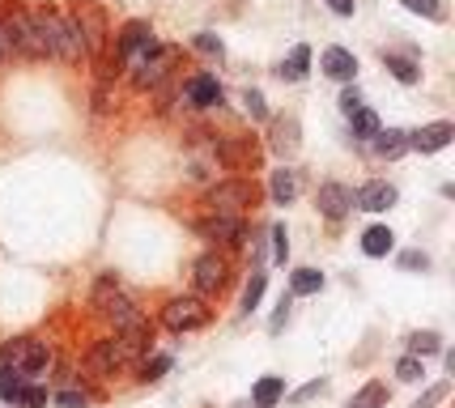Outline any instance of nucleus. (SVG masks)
Returning <instances> with one entry per match:
<instances>
[{"label": "nucleus", "instance_id": "nucleus-21", "mask_svg": "<svg viewBox=\"0 0 455 408\" xmlns=\"http://www.w3.org/2000/svg\"><path fill=\"white\" fill-rule=\"evenodd\" d=\"M371 145H375V154H379V157L396 162V157L409 154V132H404V128H379Z\"/></svg>", "mask_w": 455, "mask_h": 408}, {"label": "nucleus", "instance_id": "nucleus-37", "mask_svg": "<svg viewBox=\"0 0 455 408\" xmlns=\"http://www.w3.org/2000/svg\"><path fill=\"white\" fill-rule=\"evenodd\" d=\"M337 107H340V116H354L357 107H366V98H362V90H357V81H354V85H345V90H340Z\"/></svg>", "mask_w": 455, "mask_h": 408}, {"label": "nucleus", "instance_id": "nucleus-19", "mask_svg": "<svg viewBox=\"0 0 455 408\" xmlns=\"http://www.w3.org/2000/svg\"><path fill=\"white\" fill-rule=\"evenodd\" d=\"M73 21H77V30H81L85 56H99L102 39H107V21H102V13L99 9H81V13H73Z\"/></svg>", "mask_w": 455, "mask_h": 408}, {"label": "nucleus", "instance_id": "nucleus-24", "mask_svg": "<svg viewBox=\"0 0 455 408\" xmlns=\"http://www.w3.org/2000/svg\"><path fill=\"white\" fill-rule=\"evenodd\" d=\"M311 47H307V43H298L294 52H290V56L281 60V68H277V77L281 81H307V73H311Z\"/></svg>", "mask_w": 455, "mask_h": 408}, {"label": "nucleus", "instance_id": "nucleus-20", "mask_svg": "<svg viewBox=\"0 0 455 408\" xmlns=\"http://www.w3.org/2000/svg\"><path fill=\"white\" fill-rule=\"evenodd\" d=\"M357 247H362V255H371V260H383V255H392V247H396V230L383 226V221H375V226L362 230Z\"/></svg>", "mask_w": 455, "mask_h": 408}, {"label": "nucleus", "instance_id": "nucleus-22", "mask_svg": "<svg viewBox=\"0 0 455 408\" xmlns=\"http://www.w3.org/2000/svg\"><path fill=\"white\" fill-rule=\"evenodd\" d=\"M383 68L400 81V85H421V64L413 56H400V52H383Z\"/></svg>", "mask_w": 455, "mask_h": 408}, {"label": "nucleus", "instance_id": "nucleus-38", "mask_svg": "<svg viewBox=\"0 0 455 408\" xmlns=\"http://www.w3.org/2000/svg\"><path fill=\"white\" fill-rule=\"evenodd\" d=\"M396 264L404 272H430V255H426V252H400Z\"/></svg>", "mask_w": 455, "mask_h": 408}, {"label": "nucleus", "instance_id": "nucleus-28", "mask_svg": "<svg viewBox=\"0 0 455 408\" xmlns=\"http://www.w3.org/2000/svg\"><path fill=\"white\" fill-rule=\"evenodd\" d=\"M409 353L426 362V357L443 353V336H438V332H413V336H409Z\"/></svg>", "mask_w": 455, "mask_h": 408}, {"label": "nucleus", "instance_id": "nucleus-9", "mask_svg": "<svg viewBox=\"0 0 455 408\" xmlns=\"http://www.w3.org/2000/svg\"><path fill=\"white\" fill-rule=\"evenodd\" d=\"M192 281H196L200 298H213V293H221L226 285H230V260L221 252H204L192 264Z\"/></svg>", "mask_w": 455, "mask_h": 408}, {"label": "nucleus", "instance_id": "nucleus-40", "mask_svg": "<svg viewBox=\"0 0 455 408\" xmlns=\"http://www.w3.org/2000/svg\"><path fill=\"white\" fill-rule=\"evenodd\" d=\"M447 391H451V383H435V388L421 391V400H417L413 408H435V404H443V400H447Z\"/></svg>", "mask_w": 455, "mask_h": 408}, {"label": "nucleus", "instance_id": "nucleus-2", "mask_svg": "<svg viewBox=\"0 0 455 408\" xmlns=\"http://www.w3.org/2000/svg\"><path fill=\"white\" fill-rule=\"evenodd\" d=\"M204 204H209V213H218V217H247L259 204V188H256V179H243V175L221 179V183L209 188Z\"/></svg>", "mask_w": 455, "mask_h": 408}, {"label": "nucleus", "instance_id": "nucleus-39", "mask_svg": "<svg viewBox=\"0 0 455 408\" xmlns=\"http://www.w3.org/2000/svg\"><path fill=\"white\" fill-rule=\"evenodd\" d=\"M290 307H294V298H290V293H281L277 311H273V319H268V332H273V336H277V332L290 324Z\"/></svg>", "mask_w": 455, "mask_h": 408}, {"label": "nucleus", "instance_id": "nucleus-27", "mask_svg": "<svg viewBox=\"0 0 455 408\" xmlns=\"http://www.w3.org/2000/svg\"><path fill=\"white\" fill-rule=\"evenodd\" d=\"M264 290H268V272L251 268L247 285H243V302H238V315H256V311H259V298H264Z\"/></svg>", "mask_w": 455, "mask_h": 408}, {"label": "nucleus", "instance_id": "nucleus-36", "mask_svg": "<svg viewBox=\"0 0 455 408\" xmlns=\"http://www.w3.org/2000/svg\"><path fill=\"white\" fill-rule=\"evenodd\" d=\"M192 47H196L200 56H213V60L226 56V43H221L218 35H213V30H200L196 39H192Z\"/></svg>", "mask_w": 455, "mask_h": 408}, {"label": "nucleus", "instance_id": "nucleus-44", "mask_svg": "<svg viewBox=\"0 0 455 408\" xmlns=\"http://www.w3.org/2000/svg\"><path fill=\"white\" fill-rule=\"evenodd\" d=\"M0 56H4V39H0Z\"/></svg>", "mask_w": 455, "mask_h": 408}, {"label": "nucleus", "instance_id": "nucleus-33", "mask_svg": "<svg viewBox=\"0 0 455 408\" xmlns=\"http://www.w3.org/2000/svg\"><path fill=\"white\" fill-rule=\"evenodd\" d=\"M268 238H273V264H285L290 260V230H285V221H273Z\"/></svg>", "mask_w": 455, "mask_h": 408}, {"label": "nucleus", "instance_id": "nucleus-10", "mask_svg": "<svg viewBox=\"0 0 455 408\" xmlns=\"http://www.w3.org/2000/svg\"><path fill=\"white\" fill-rule=\"evenodd\" d=\"M396 204H400V192L396 183H387V179H366V183L354 188V209H362V213H387Z\"/></svg>", "mask_w": 455, "mask_h": 408}, {"label": "nucleus", "instance_id": "nucleus-34", "mask_svg": "<svg viewBox=\"0 0 455 408\" xmlns=\"http://www.w3.org/2000/svg\"><path fill=\"white\" fill-rule=\"evenodd\" d=\"M409 13H417V18H430V21H443L447 18V9H443V0H400Z\"/></svg>", "mask_w": 455, "mask_h": 408}, {"label": "nucleus", "instance_id": "nucleus-8", "mask_svg": "<svg viewBox=\"0 0 455 408\" xmlns=\"http://www.w3.org/2000/svg\"><path fill=\"white\" fill-rule=\"evenodd\" d=\"M175 60H179V47H154L145 60L128 64V68H132V85H137V90H154V85H162V81L171 77Z\"/></svg>", "mask_w": 455, "mask_h": 408}, {"label": "nucleus", "instance_id": "nucleus-45", "mask_svg": "<svg viewBox=\"0 0 455 408\" xmlns=\"http://www.w3.org/2000/svg\"><path fill=\"white\" fill-rule=\"evenodd\" d=\"M0 408H9V404H0Z\"/></svg>", "mask_w": 455, "mask_h": 408}, {"label": "nucleus", "instance_id": "nucleus-4", "mask_svg": "<svg viewBox=\"0 0 455 408\" xmlns=\"http://www.w3.org/2000/svg\"><path fill=\"white\" fill-rule=\"evenodd\" d=\"M209 319H213V307L204 302V298H196V293H179V298H171L166 307H162V324L171 332H200L209 328Z\"/></svg>", "mask_w": 455, "mask_h": 408}, {"label": "nucleus", "instance_id": "nucleus-15", "mask_svg": "<svg viewBox=\"0 0 455 408\" xmlns=\"http://www.w3.org/2000/svg\"><path fill=\"white\" fill-rule=\"evenodd\" d=\"M226 90H221V81L213 73H192V77L183 81V102L188 107H196V111H209V107H218Z\"/></svg>", "mask_w": 455, "mask_h": 408}, {"label": "nucleus", "instance_id": "nucleus-23", "mask_svg": "<svg viewBox=\"0 0 455 408\" xmlns=\"http://www.w3.org/2000/svg\"><path fill=\"white\" fill-rule=\"evenodd\" d=\"M285 400V379L281 374H264L251 388V408H277Z\"/></svg>", "mask_w": 455, "mask_h": 408}, {"label": "nucleus", "instance_id": "nucleus-13", "mask_svg": "<svg viewBox=\"0 0 455 408\" xmlns=\"http://www.w3.org/2000/svg\"><path fill=\"white\" fill-rule=\"evenodd\" d=\"M455 140V124L451 119H435V124H421L409 132V149L413 154H438V149H447Z\"/></svg>", "mask_w": 455, "mask_h": 408}, {"label": "nucleus", "instance_id": "nucleus-1", "mask_svg": "<svg viewBox=\"0 0 455 408\" xmlns=\"http://www.w3.org/2000/svg\"><path fill=\"white\" fill-rule=\"evenodd\" d=\"M30 21H35L39 56L64 60V64H81V60H85V43H81V30L73 18H64L56 9H35Z\"/></svg>", "mask_w": 455, "mask_h": 408}, {"label": "nucleus", "instance_id": "nucleus-35", "mask_svg": "<svg viewBox=\"0 0 455 408\" xmlns=\"http://www.w3.org/2000/svg\"><path fill=\"white\" fill-rule=\"evenodd\" d=\"M47 404H52L47 388H39V383H21V391H18V408H47Z\"/></svg>", "mask_w": 455, "mask_h": 408}, {"label": "nucleus", "instance_id": "nucleus-14", "mask_svg": "<svg viewBox=\"0 0 455 408\" xmlns=\"http://www.w3.org/2000/svg\"><path fill=\"white\" fill-rule=\"evenodd\" d=\"M268 149H273L281 162H290V157L302 149V124H298V116L273 119V128H268Z\"/></svg>", "mask_w": 455, "mask_h": 408}, {"label": "nucleus", "instance_id": "nucleus-29", "mask_svg": "<svg viewBox=\"0 0 455 408\" xmlns=\"http://www.w3.org/2000/svg\"><path fill=\"white\" fill-rule=\"evenodd\" d=\"M383 404H387V388H383V383H366L362 391L349 396V404L345 408H383Z\"/></svg>", "mask_w": 455, "mask_h": 408}, {"label": "nucleus", "instance_id": "nucleus-32", "mask_svg": "<svg viewBox=\"0 0 455 408\" xmlns=\"http://www.w3.org/2000/svg\"><path fill=\"white\" fill-rule=\"evenodd\" d=\"M175 366V357L171 353H154V357H145L140 362V379L145 383H158V379H166V370Z\"/></svg>", "mask_w": 455, "mask_h": 408}, {"label": "nucleus", "instance_id": "nucleus-18", "mask_svg": "<svg viewBox=\"0 0 455 408\" xmlns=\"http://www.w3.org/2000/svg\"><path fill=\"white\" fill-rule=\"evenodd\" d=\"M298 192H302V188H298V171L290 162H281L277 171H273V179H268V200L281 204V209H290L298 200Z\"/></svg>", "mask_w": 455, "mask_h": 408}, {"label": "nucleus", "instance_id": "nucleus-12", "mask_svg": "<svg viewBox=\"0 0 455 408\" xmlns=\"http://www.w3.org/2000/svg\"><path fill=\"white\" fill-rule=\"evenodd\" d=\"M196 234L200 238H213V243H221V247H243V243L251 238L243 217H218V213L196 221Z\"/></svg>", "mask_w": 455, "mask_h": 408}, {"label": "nucleus", "instance_id": "nucleus-26", "mask_svg": "<svg viewBox=\"0 0 455 408\" xmlns=\"http://www.w3.org/2000/svg\"><path fill=\"white\" fill-rule=\"evenodd\" d=\"M345 119H349V136H354V140H366V145H371L375 132L383 128V119H379L371 107H357L354 116H345Z\"/></svg>", "mask_w": 455, "mask_h": 408}, {"label": "nucleus", "instance_id": "nucleus-11", "mask_svg": "<svg viewBox=\"0 0 455 408\" xmlns=\"http://www.w3.org/2000/svg\"><path fill=\"white\" fill-rule=\"evenodd\" d=\"M315 209H319V217H328V221H345V217L354 213V188H349V183H337V179L319 183Z\"/></svg>", "mask_w": 455, "mask_h": 408}, {"label": "nucleus", "instance_id": "nucleus-6", "mask_svg": "<svg viewBox=\"0 0 455 408\" xmlns=\"http://www.w3.org/2000/svg\"><path fill=\"white\" fill-rule=\"evenodd\" d=\"M0 39L4 47H13L21 56H39V39H35V21H30V9H4L0 13Z\"/></svg>", "mask_w": 455, "mask_h": 408}, {"label": "nucleus", "instance_id": "nucleus-30", "mask_svg": "<svg viewBox=\"0 0 455 408\" xmlns=\"http://www.w3.org/2000/svg\"><path fill=\"white\" fill-rule=\"evenodd\" d=\"M243 111L256 119V124H268V98H264V90L247 85V90H243Z\"/></svg>", "mask_w": 455, "mask_h": 408}, {"label": "nucleus", "instance_id": "nucleus-16", "mask_svg": "<svg viewBox=\"0 0 455 408\" xmlns=\"http://www.w3.org/2000/svg\"><path fill=\"white\" fill-rule=\"evenodd\" d=\"M90 370L94 374H102V379H111L116 370L128 366V349L119 345V336H102V340H94V349H90Z\"/></svg>", "mask_w": 455, "mask_h": 408}, {"label": "nucleus", "instance_id": "nucleus-5", "mask_svg": "<svg viewBox=\"0 0 455 408\" xmlns=\"http://www.w3.org/2000/svg\"><path fill=\"white\" fill-rule=\"evenodd\" d=\"M94 311H99L102 319H111V324H116V332L128 328L132 319H140V311L132 307V298L116 285V276H102L99 285H94Z\"/></svg>", "mask_w": 455, "mask_h": 408}, {"label": "nucleus", "instance_id": "nucleus-3", "mask_svg": "<svg viewBox=\"0 0 455 408\" xmlns=\"http://www.w3.org/2000/svg\"><path fill=\"white\" fill-rule=\"evenodd\" d=\"M0 366H9L13 374H21L26 383H35V379H43L47 366H52V349H47V340L18 336V340H4V345H0Z\"/></svg>", "mask_w": 455, "mask_h": 408}, {"label": "nucleus", "instance_id": "nucleus-41", "mask_svg": "<svg viewBox=\"0 0 455 408\" xmlns=\"http://www.w3.org/2000/svg\"><path fill=\"white\" fill-rule=\"evenodd\" d=\"M323 391H328V379H311V383L298 388L290 400H294V404H307V400H315V396H323Z\"/></svg>", "mask_w": 455, "mask_h": 408}, {"label": "nucleus", "instance_id": "nucleus-42", "mask_svg": "<svg viewBox=\"0 0 455 408\" xmlns=\"http://www.w3.org/2000/svg\"><path fill=\"white\" fill-rule=\"evenodd\" d=\"M52 404L56 408H85V391H56V396H52Z\"/></svg>", "mask_w": 455, "mask_h": 408}, {"label": "nucleus", "instance_id": "nucleus-31", "mask_svg": "<svg viewBox=\"0 0 455 408\" xmlns=\"http://www.w3.org/2000/svg\"><path fill=\"white\" fill-rule=\"evenodd\" d=\"M392 374H396L400 383H426V362H421V357H413V353H404Z\"/></svg>", "mask_w": 455, "mask_h": 408}, {"label": "nucleus", "instance_id": "nucleus-17", "mask_svg": "<svg viewBox=\"0 0 455 408\" xmlns=\"http://www.w3.org/2000/svg\"><path fill=\"white\" fill-rule=\"evenodd\" d=\"M319 73L328 81H340V85H354L357 81V56L349 47H323L319 52Z\"/></svg>", "mask_w": 455, "mask_h": 408}, {"label": "nucleus", "instance_id": "nucleus-43", "mask_svg": "<svg viewBox=\"0 0 455 408\" xmlns=\"http://www.w3.org/2000/svg\"><path fill=\"white\" fill-rule=\"evenodd\" d=\"M323 4H328L337 18H354L357 13V0H323Z\"/></svg>", "mask_w": 455, "mask_h": 408}, {"label": "nucleus", "instance_id": "nucleus-25", "mask_svg": "<svg viewBox=\"0 0 455 408\" xmlns=\"http://www.w3.org/2000/svg\"><path fill=\"white\" fill-rule=\"evenodd\" d=\"M323 285H328V276L319 268H311V264L290 272V298H311V293H319Z\"/></svg>", "mask_w": 455, "mask_h": 408}, {"label": "nucleus", "instance_id": "nucleus-7", "mask_svg": "<svg viewBox=\"0 0 455 408\" xmlns=\"http://www.w3.org/2000/svg\"><path fill=\"white\" fill-rule=\"evenodd\" d=\"M158 47V39H154V26L149 21H124V30L116 35V60L119 64H137V60H145L149 52Z\"/></svg>", "mask_w": 455, "mask_h": 408}]
</instances>
